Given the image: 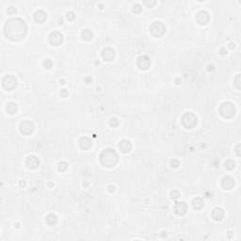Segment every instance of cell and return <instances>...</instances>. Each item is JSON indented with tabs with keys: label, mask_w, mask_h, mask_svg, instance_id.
Wrapping results in <instances>:
<instances>
[{
	"label": "cell",
	"mask_w": 241,
	"mask_h": 241,
	"mask_svg": "<svg viewBox=\"0 0 241 241\" xmlns=\"http://www.w3.org/2000/svg\"><path fill=\"white\" fill-rule=\"evenodd\" d=\"M27 32V27L23 20L21 19H13L7 22L5 26V34L6 36L13 41L22 39Z\"/></svg>",
	"instance_id": "6da1fadb"
},
{
	"label": "cell",
	"mask_w": 241,
	"mask_h": 241,
	"mask_svg": "<svg viewBox=\"0 0 241 241\" xmlns=\"http://www.w3.org/2000/svg\"><path fill=\"white\" fill-rule=\"evenodd\" d=\"M100 159L104 166L113 167L118 162V154L113 149H107L101 153Z\"/></svg>",
	"instance_id": "7a4b0ae2"
},
{
	"label": "cell",
	"mask_w": 241,
	"mask_h": 241,
	"mask_svg": "<svg viewBox=\"0 0 241 241\" xmlns=\"http://www.w3.org/2000/svg\"><path fill=\"white\" fill-rule=\"evenodd\" d=\"M219 112L224 118H232L234 115L235 109H234V107L232 103L226 102V103H223L220 106Z\"/></svg>",
	"instance_id": "3957f363"
},
{
	"label": "cell",
	"mask_w": 241,
	"mask_h": 241,
	"mask_svg": "<svg viewBox=\"0 0 241 241\" xmlns=\"http://www.w3.org/2000/svg\"><path fill=\"white\" fill-rule=\"evenodd\" d=\"M150 30H151L153 35H154L156 37H160V36H162L164 34V32L166 30V28L161 22H154L151 26Z\"/></svg>",
	"instance_id": "277c9868"
},
{
	"label": "cell",
	"mask_w": 241,
	"mask_h": 241,
	"mask_svg": "<svg viewBox=\"0 0 241 241\" xmlns=\"http://www.w3.org/2000/svg\"><path fill=\"white\" fill-rule=\"evenodd\" d=\"M197 123V118L192 113H186L183 117V124L188 128H192Z\"/></svg>",
	"instance_id": "5b68a950"
},
{
	"label": "cell",
	"mask_w": 241,
	"mask_h": 241,
	"mask_svg": "<svg viewBox=\"0 0 241 241\" xmlns=\"http://www.w3.org/2000/svg\"><path fill=\"white\" fill-rule=\"evenodd\" d=\"M63 41V36L61 33L58 32V31H55V32H52L49 36V42L50 43H52L53 45H59Z\"/></svg>",
	"instance_id": "8992f818"
},
{
	"label": "cell",
	"mask_w": 241,
	"mask_h": 241,
	"mask_svg": "<svg viewBox=\"0 0 241 241\" xmlns=\"http://www.w3.org/2000/svg\"><path fill=\"white\" fill-rule=\"evenodd\" d=\"M3 86L7 90H13L16 86V79L13 75H7L3 79Z\"/></svg>",
	"instance_id": "52a82bcc"
},
{
	"label": "cell",
	"mask_w": 241,
	"mask_h": 241,
	"mask_svg": "<svg viewBox=\"0 0 241 241\" xmlns=\"http://www.w3.org/2000/svg\"><path fill=\"white\" fill-rule=\"evenodd\" d=\"M34 129V126H33V123L29 121H25L21 123L20 125V130L23 134H30Z\"/></svg>",
	"instance_id": "ba28073f"
},
{
	"label": "cell",
	"mask_w": 241,
	"mask_h": 241,
	"mask_svg": "<svg viewBox=\"0 0 241 241\" xmlns=\"http://www.w3.org/2000/svg\"><path fill=\"white\" fill-rule=\"evenodd\" d=\"M102 56L104 58V59L108 60V61H110L114 58V56H115V52L112 48L110 47H107L103 50L102 52Z\"/></svg>",
	"instance_id": "9c48e42d"
},
{
	"label": "cell",
	"mask_w": 241,
	"mask_h": 241,
	"mask_svg": "<svg viewBox=\"0 0 241 241\" xmlns=\"http://www.w3.org/2000/svg\"><path fill=\"white\" fill-rule=\"evenodd\" d=\"M222 187L225 188V189H231L234 187V180L230 177V176H227V177H224L223 180H222Z\"/></svg>",
	"instance_id": "30bf717a"
},
{
	"label": "cell",
	"mask_w": 241,
	"mask_h": 241,
	"mask_svg": "<svg viewBox=\"0 0 241 241\" xmlns=\"http://www.w3.org/2000/svg\"><path fill=\"white\" fill-rule=\"evenodd\" d=\"M197 20L200 24L205 25L209 21V15L206 12H201L197 15Z\"/></svg>",
	"instance_id": "8fae6325"
},
{
	"label": "cell",
	"mask_w": 241,
	"mask_h": 241,
	"mask_svg": "<svg viewBox=\"0 0 241 241\" xmlns=\"http://www.w3.org/2000/svg\"><path fill=\"white\" fill-rule=\"evenodd\" d=\"M27 165L28 168L30 169H34L36 168L38 165H39V160L36 156H29L28 159H27Z\"/></svg>",
	"instance_id": "7c38bea8"
},
{
	"label": "cell",
	"mask_w": 241,
	"mask_h": 241,
	"mask_svg": "<svg viewBox=\"0 0 241 241\" xmlns=\"http://www.w3.org/2000/svg\"><path fill=\"white\" fill-rule=\"evenodd\" d=\"M119 147H120V149L123 153H128L131 150V143H130V141H128L126 139H123L120 142Z\"/></svg>",
	"instance_id": "4fadbf2b"
},
{
	"label": "cell",
	"mask_w": 241,
	"mask_h": 241,
	"mask_svg": "<svg viewBox=\"0 0 241 241\" xmlns=\"http://www.w3.org/2000/svg\"><path fill=\"white\" fill-rule=\"evenodd\" d=\"M150 59L146 57V56H143V57H140L138 58V66L141 68V69H147L149 66H150Z\"/></svg>",
	"instance_id": "5bb4252c"
},
{
	"label": "cell",
	"mask_w": 241,
	"mask_h": 241,
	"mask_svg": "<svg viewBox=\"0 0 241 241\" xmlns=\"http://www.w3.org/2000/svg\"><path fill=\"white\" fill-rule=\"evenodd\" d=\"M186 211H187V205L185 203H178L175 205V212L178 215H183L186 213Z\"/></svg>",
	"instance_id": "9a60e30c"
},
{
	"label": "cell",
	"mask_w": 241,
	"mask_h": 241,
	"mask_svg": "<svg viewBox=\"0 0 241 241\" xmlns=\"http://www.w3.org/2000/svg\"><path fill=\"white\" fill-rule=\"evenodd\" d=\"M212 216L213 218L216 219V220H221L223 216H224V213L222 211V209L220 208H215L212 212Z\"/></svg>",
	"instance_id": "2e32d148"
},
{
	"label": "cell",
	"mask_w": 241,
	"mask_h": 241,
	"mask_svg": "<svg viewBox=\"0 0 241 241\" xmlns=\"http://www.w3.org/2000/svg\"><path fill=\"white\" fill-rule=\"evenodd\" d=\"M36 22L38 23H43L46 19V14L45 13H43V11H39L35 13V16H34Z\"/></svg>",
	"instance_id": "e0dca14e"
},
{
	"label": "cell",
	"mask_w": 241,
	"mask_h": 241,
	"mask_svg": "<svg viewBox=\"0 0 241 241\" xmlns=\"http://www.w3.org/2000/svg\"><path fill=\"white\" fill-rule=\"evenodd\" d=\"M80 146H81L82 149H89L92 146V142L90 141V139L88 138H82L80 139Z\"/></svg>",
	"instance_id": "ac0fdd59"
},
{
	"label": "cell",
	"mask_w": 241,
	"mask_h": 241,
	"mask_svg": "<svg viewBox=\"0 0 241 241\" xmlns=\"http://www.w3.org/2000/svg\"><path fill=\"white\" fill-rule=\"evenodd\" d=\"M7 110L11 114H14L17 111V105L14 103H10L7 107Z\"/></svg>",
	"instance_id": "d6986e66"
},
{
	"label": "cell",
	"mask_w": 241,
	"mask_h": 241,
	"mask_svg": "<svg viewBox=\"0 0 241 241\" xmlns=\"http://www.w3.org/2000/svg\"><path fill=\"white\" fill-rule=\"evenodd\" d=\"M82 37L86 40V41H90L93 38V32L89 29H85L82 32Z\"/></svg>",
	"instance_id": "ffe728a7"
},
{
	"label": "cell",
	"mask_w": 241,
	"mask_h": 241,
	"mask_svg": "<svg viewBox=\"0 0 241 241\" xmlns=\"http://www.w3.org/2000/svg\"><path fill=\"white\" fill-rule=\"evenodd\" d=\"M193 206H194L195 208H197V209L202 208V207L203 206V200L201 199V201H200V203H199V202H198V198L195 199V200L193 201Z\"/></svg>",
	"instance_id": "44dd1931"
},
{
	"label": "cell",
	"mask_w": 241,
	"mask_h": 241,
	"mask_svg": "<svg viewBox=\"0 0 241 241\" xmlns=\"http://www.w3.org/2000/svg\"><path fill=\"white\" fill-rule=\"evenodd\" d=\"M234 166H235V164H234V162L233 161V160H227V161L225 162V167L228 170H233L234 168Z\"/></svg>",
	"instance_id": "7402d4cb"
},
{
	"label": "cell",
	"mask_w": 241,
	"mask_h": 241,
	"mask_svg": "<svg viewBox=\"0 0 241 241\" xmlns=\"http://www.w3.org/2000/svg\"><path fill=\"white\" fill-rule=\"evenodd\" d=\"M118 124H119V122L117 121V119H115V118L111 119V121H110V125H112V126H117Z\"/></svg>",
	"instance_id": "603a6c76"
},
{
	"label": "cell",
	"mask_w": 241,
	"mask_h": 241,
	"mask_svg": "<svg viewBox=\"0 0 241 241\" xmlns=\"http://www.w3.org/2000/svg\"><path fill=\"white\" fill-rule=\"evenodd\" d=\"M239 78H240V74H238V75L236 76V78H235V85H236V87H237L238 90L240 89V86H239Z\"/></svg>",
	"instance_id": "cb8c5ba5"
},
{
	"label": "cell",
	"mask_w": 241,
	"mask_h": 241,
	"mask_svg": "<svg viewBox=\"0 0 241 241\" xmlns=\"http://www.w3.org/2000/svg\"><path fill=\"white\" fill-rule=\"evenodd\" d=\"M51 64H52V63H51V61H50L49 59L45 60V62H44V66H45L47 69H49V68L51 67Z\"/></svg>",
	"instance_id": "d4e9b609"
},
{
	"label": "cell",
	"mask_w": 241,
	"mask_h": 241,
	"mask_svg": "<svg viewBox=\"0 0 241 241\" xmlns=\"http://www.w3.org/2000/svg\"><path fill=\"white\" fill-rule=\"evenodd\" d=\"M67 18H69L70 20H73V19L74 18V15H73V13H69L67 14Z\"/></svg>",
	"instance_id": "484cf974"
}]
</instances>
